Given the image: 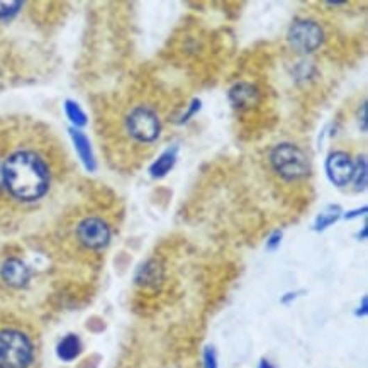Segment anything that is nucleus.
Here are the masks:
<instances>
[{"instance_id":"nucleus-1","label":"nucleus","mask_w":368,"mask_h":368,"mask_svg":"<svg viewBox=\"0 0 368 368\" xmlns=\"http://www.w3.org/2000/svg\"><path fill=\"white\" fill-rule=\"evenodd\" d=\"M3 185L19 201L33 202L49 189L48 165L37 153L19 149L2 165Z\"/></svg>"},{"instance_id":"nucleus-2","label":"nucleus","mask_w":368,"mask_h":368,"mask_svg":"<svg viewBox=\"0 0 368 368\" xmlns=\"http://www.w3.org/2000/svg\"><path fill=\"white\" fill-rule=\"evenodd\" d=\"M36 362L33 333L21 324L0 326V368H34Z\"/></svg>"},{"instance_id":"nucleus-3","label":"nucleus","mask_w":368,"mask_h":368,"mask_svg":"<svg viewBox=\"0 0 368 368\" xmlns=\"http://www.w3.org/2000/svg\"><path fill=\"white\" fill-rule=\"evenodd\" d=\"M270 165L271 170L285 182H297L309 174L308 155L292 143H280L271 149Z\"/></svg>"},{"instance_id":"nucleus-4","label":"nucleus","mask_w":368,"mask_h":368,"mask_svg":"<svg viewBox=\"0 0 368 368\" xmlns=\"http://www.w3.org/2000/svg\"><path fill=\"white\" fill-rule=\"evenodd\" d=\"M126 129L134 141L141 144H151L162 133V119L149 103H140L129 110L126 117Z\"/></svg>"},{"instance_id":"nucleus-5","label":"nucleus","mask_w":368,"mask_h":368,"mask_svg":"<svg viewBox=\"0 0 368 368\" xmlns=\"http://www.w3.org/2000/svg\"><path fill=\"white\" fill-rule=\"evenodd\" d=\"M324 33L317 22L310 19L295 21L289 29V43L294 49L301 53H312L323 44Z\"/></svg>"},{"instance_id":"nucleus-6","label":"nucleus","mask_w":368,"mask_h":368,"mask_svg":"<svg viewBox=\"0 0 368 368\" xmlns=\"http://www.w3.org/2000/svg\"><path fill=\"white\" fill-rule=\"evenodd\" d=\"M76 237L89 250H102L110 241V228L101 217H87L76 228Z\"/></svg>"},{"instance_id":"nucleus-7","label":"nucleus","mask_w":368,"mask_h":368,"mask_svg":"<svg viewBox=\"0 0 368 368\" xmlns=\"http://www.w3.org/2000/svg\"><path fill=\"white\" fill-rule=\"evenodd\" d=\"M326 172L328 177L335 185L344 187L353 180L355 163L346 151H333L326 160Z\"/></svg>"},{"instance_id":"nucleus-8","label":"nucleus","mask_w":368,"mask_h":368,"mask_svg":"<svg viewBox=\"0 0 368 368\" xmlns=\"http://www.w3.org/2000/svg\"><path fill=\"white\" fill-rule=\"evenodd\" d=\"M0 280L10 289H24L31 280V270L22 260L10 256L0 265Z\"/></svg>"},{"instance_id":"nucleus-9","label":"nucleus","mask_w":368,"mask_h":368,"mask_svg":"<svg viewBox=\"0 0 368 368\" xmlns=\"http://www.w3.org/2000/svg\"><path fill=\"white\" fill-rule=\"evenodd\" d=\"M82 353V341L76 335H67L56 346V355L63 362H74Z\"/></svg>"},{"instance_id":"nucleus-10","label":"nucleus","mask_w":368,"mask_h":368,"mask_svg":"<svg viewBox=\"0 0 368 368\" xmlns=\"http://www.w3.org/2000/svg\"><path fill=\"white\" fill-rule=\"evenodd\" d=\"M70 136H72V140H74L75 148H76V151H78L83 165H85L89 170H94L95 168L94 153H92L90 143H89V140H87L85 134H83L82 131H78V129H70Z\"/></svg>"},{"instance_id":"nucleus-11","label":"nucleus","mask_w":368,"mask_h":368,"mask_svg":"<svg viewBox=\"0 0 368 368\" xmlns=\"http://www.w3.org/2000/svg\"><path fill=\"white\" fill-rule=\"evenodd\" d=\"M162 278H163L162 267L156 265V262H148L147 265L140 268V271H137L136 275V282L144 287L156 285V283L162 282Z\"/></svg>"},{"instance_id":"nucleus-12","label":"nucleus","mask_w":368,"mask_h":368,"mask_svg":"<svg viewBox=\"0 0 368 368\" xmlns=\"http://www.w3.org/2000/svg\"><path fill=\"white\" fill-rule=\"evenodd\" d=\"M175 160H177V148L167 149V151H165L163 155L160 156L155 163H153V167L149 168V172H151V175L155 178H162L172 170V167L175 165Z\"/></svg>"},{"instance_id":"nucleus-13","label":"nucleus","mask_w":368,"mask_h":368,"mask_svg":"<svg viewBox=\"0 0 368 368\" xmlns=\"http://www.w3.org/2000/svg\"><path fill=\"white\" fill-rule=\"evenodd\" d=\"M340 216H341V207L340 206L326 207L323 212L317 216L316 222H314V229H316V231H324L326 228H329V226L335 224V222L340 219Z\"/></svg>"},{"instance_id":"nucleus-14","label":"nucleus","mask_w":368,"mask_h":368,"mask_svg":"<svg viewBox=\"0 0 368 368\" xmlns=\"http://www.w3.org/2000/svg\"><path fill=\"white\" fill-rule=\"evenodd\" d=\"M256 95V90L253 89L251 85H248V83H240V85H236L235 89L231 90V101L236 103H240V106H243V103H251L253 97Z\"/></svg>"},{"instance_id":"nucleus-15","label":"nucleus","mask_w":368,"mask_h":368,"mask_svg":"<svg viewBox=\"0 0 368 368\" xmlns=\"http://www.w3.org/2000/svg\"><path fill=\"white\" fill-rule=\"evenodd\" d=\"M65 110H67V116L74 122L75 126H85L87 124V116L82 109L78 107V103L74 101L65 102Z\"/></svg>"},{"instance_id":"nucleus-16","label":"nucleus","mask_w":368,"mask_h":368,"mask_svg":"<svg viewBox=\"0 0 368 368\" xmlns=\"http://www.w3.org/2000/svg\"><path fill=\"white\" fill-rule=\"evenodd\" d=\"M355 189L363 190L367 187V160L365 156H360L355 163V175H353Z\"/></svg>"},{"instance_id":"nucleus-17","label":"nucleus","mask_w":368,"mask_h":368,"mask_svg":"<svg viewBox=\"0 0 368 368\" xmlns=\"http://www.w3.org/2000/svg\"><path fill=\"white\" fill-rule=\"evenodd\" d=\"M22 7V2H0V21H9L19 9Z\"/></svg>"},{"instance_id":"nucleus-18","label":"nucleus","mask_w":368,"mask_h":368,"mask_svg":"<svg viewBox=\"0 0 368 368\" xmlns=\"http://www.w3.org/2000/svg\"><path fill=\"white\" fill-rule=\"evenodd\" d=\"M204 368H217L216 351L212 346H207L204 350Z\"/></svg>"},{"instance_id":"nucleus-19","label":"nucleus","mask_w":368,"mask_h":368,"mask_svg":"<svg viewBox=\"0 0 368 368\" xmlns=\"http://www.w3.org/2000/svg\"><path fill=\"white\" fill-rule=\"evenodd\" d=\"M280 240H282V233L275 231L274 235L268 237V241H267V248H268V250H275V248H278Z\"/></svg>"},{"instance_id":"nucleus-20","label":"nucleus","mask_w":368,"mask_h":368,"mask_svg":"<svg viewBox=\"0 0 368 368\" xmlns=\"http://www.w3.org/2000/svg\"><path fill=\"white\" fill-rule=\"evenodd\" d=\"M360 126H362V131H367V103H362V112H360Z\"/></svg>"},{"instance_id":"nucleus-21","label":"nucleus","mask_w":368,"mask_h":368,"mask_svg":"<svg viewBox=\"0 0 368 368\" xmlns=\"http://www.w3.org/2000/svg\"><path fill=\"white\" fill-rule=\"evenodd\" d=\"M367 212V207H362V209H356V210H351V212H348L346 216V219H353V217L356 216H360V214H365Z\"/></svg>"},{"instance_id":"nucleus-22","label":"nucleus","mask_w":368,"mask_h":368,"mask_svg":"<svg viewBox=\"0 0 368 368\" xmlns=\"http://www.w3.org/2000/svg\"><path fill=\"white\" fill-rule=\"evenodd\" d=\"M356 314H358V316H365L367 314V297L362 299V310H358Z\"/></svg>"},{"instance_id":"nucleus-23","label":"nucleus","mask_w":368,"mask_h":368,"mask_svg":"<svg viewBox=\"0 0 368 368\" xmlns=\"http://www.w3.org/2000/svg\"><path fill=\"white\" fill-rule=\"evenodd\" d=\"M258 368H277V367H275V365H274V363H270V362H268V360H265V358H263V360H262V362H260V365H258Z\"/></svg>"},{"instance_id":"nucleus-24","label":"nucleus","mask_w":368,"mask_h":368,"mask_svg":"<svg viewBox=\"0 0 368 368\" xmlns=\"http://www.w3.org/2000/svg\"><path fill=\"white\" fill-rule=\"evenodd\" d=\"M362 240H367V226H363L362 229Z\"/></svg>"},{"instance_id":"nucleus-25","label":"nucleus","mask_w":368,"mask_h":368,"mask_svg":"<svg viewBox=\"0 0 368 368\" xmlns=\"http://www.w3.org/2000/svg\"><path fill=\"white\" fill-rule=\"evenodd\" d=\"M3 185V177H2V165H0V187Z\"/></svg>"}]
</instances>
